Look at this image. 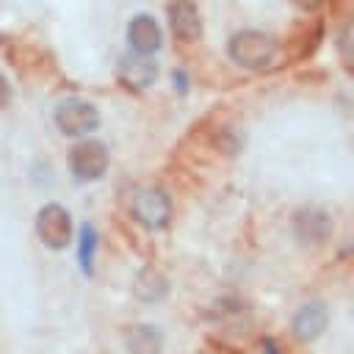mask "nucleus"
<instances>
[{"mask_svg":"<svg viewBox=\"0 0 354 354\" xmlns=\"http://www.w3.org/2000/svg\"><path fill=\"white\" fill-rule=\"evenodd\" d=\"M119 77H122L127 86H133V88H147V86L158 77V66H155L147 55L136 53V55L122 58V64H119Z\"/></svg>","mask_w":354,"mask_h":354,"instance_id":"nucleus-10","label":"nucleus"},{"mask_svg":"<svg viewBox=\"0 0 354 354\" xmlns=\"http://www.w3.org/2000/svg\"><path fill=\"white\" fill-rule=\"evenodd\" d=\"M36 235L41 243H47L50 249H66L69 238H72V218L69 213L50 202L36 213Z\"/></svg>","mask_w":354,"mask_h":354,"instance_id":"nucleus-4","label":"nucleus"},{"mask_svg":"<svg viewBox=\"0 0 354 354\" xmlns=\"http://www.w3.org/2000/svg\"><path fill=\"white\" fill-rule=\"evenodd\" d=\"M55 124L64 136H88L100 124V111L86 100H66L55 108Z\"/></svg>","mask_w":354,"mask_h":354,"instance_id":"nucleus-3","label":"nucleus"},{"mask_svg":"<svg viewBox=\"0 0 354 354\" xmlns=\"http://www.w3.org/2000/svg\"><path fill=\"white\" fill-rule=\"evenodd\" d=\"M293 232L299 238V243L304 246H318L329 238L332 232V218L326 210L321 207H301L296 216H293Z\"/></svg>","mask_w":354,"mask_h":354,"instance_id":"nucleus-6","label":"nucleus"},{"mask_svg":"<svg viewBox=\"0 0 354 354\" xmlns=\"http://www.w3.org/2000/svg\"><path fill=\"white\" fill-rule=\"evenodd\" d=\"M69 166L75 171V177L80 180H97L105 174L108 169V149L102 141H94V138H86L80 144L72 147V155H69Z\"/></svg>","mask_w":354,"mask_h":354,"instance_id":"nucleus-5","label":"nucleus"},{"mask_svg":"<svg viewBox=\"0 0 354 354\" xmlns=\"http://www.w3.org/2000/svg\"><path fill=\"white\" fill-rule=\"evenodd\" d=\"M11 102V86H8V80L0 75V108H6Z\"/></svg>","mask_w":354,"mask_h":354,"instance_id":"nucleus-14","label":"nucleus"},{"mask_svg":"<svg viewBox=\"0 0 354 354\" xmlns=\"http://www.w3.org/2000/svg\"><path fill=\"white\" fill-rule=\"evenodd\" d=\"M91 254H94V230L86 224L83 227V241H80V263L86 271H91Z\"/></svg>","mask_w":354,"mask_h":354,"instance_id":"nucleus-13","label":"nucleus"},{"mask_svg":"<svg viewBox=\"0 0 354 354\" xmlns=\"http://www.w3.org/2000/svg\"><path fill=\"white\" fill-rule=\"evenodd\" d=\"M169 25L180 41H196L202 36V17L194 0H174L169 6Z\"/></svg>","mask_w":354,"mask_h":354,"instance_id":"nucleus-7","label":"nucleus"},{"mask_svg":"<svg viewBox=\"0 0 354 354\" xmlns=\"http://www.w3.org/2000/svg\"><path fill=\"white\" fill-rule=\"evenodd\" d=\"M166 279H163V274L160 271H155V268H144L138 277H136V282H133V293L138 296V299H144V301H158V299H163L166 296Z\"/></svg>","mask_w":354,"mask_h":354,"instance_id":"nucleus-12","label":"nucleus"},{"mask_svg":"<svg viewBox=\"0 0 354 354\" xmlns=\"http://www.w3.org/2000/svg\"><path fill=\"white\" fill-rule=\"evenodd\" d=\"M326 324H329V315L321 301H307L293 315V332L301 340H315L326 329Z\"/></svg>","mask_w":354,"mask_h":354,"instance_id":"nucleus-8","label":"nucleus"},{"mask_svg":"<svg viewBox=\"0 0 354 354\" xmlns=\"http://www.w3.org/2000/svg\"><path fill=\"white\" fill-rule=\"evenodd\" d=\"M127 39H130V44H133L136 53L149 55V53H155V50L160 47V28H158V22H155L152 17L141 14V17H133V19H130V25H127Z\"/></svg>","mask_w":354,"mask_h":354,"instance_id":"nucleus-9","label":"nucleus"},{"mask_svg":"<svg viewBox=\"0 0 354 354\" xmlns=\"http://www.w3.org/2000/svg\"><path fill=\"white\" fill-rule=\"evenodd\" d=\"M130 213L149 230H160L171 218V199L160 188H136L130 196Z\"/></svg>","mask_w":354,"mask_h":354,"instance_id":"nucleus-2","label":"nucleus"},{"mask_svg":"<svg viewBox=\"0 0 354 354\" xmlns=\"http://www.w3.org/2000/svg\"><path fill=\"white\" fill-rule=\"evenodd\" d=\"M124 346L130 354H160L163 337L149 324H133L124 329Z\"/></svg>","mask_w":354,"mask_h":354,"instance_id":"nucleus-11","label":"nucleus"},{"mask_svg":"<svg viewBox=\"0 0 354 354\" xmlns=\"http://www.w3.org/2000/svg\"><path fill=\"white\" fill-rule=\"evenodd\" d=\"M230 58L243 69H266L277 55V39L263 30H238L230 39Z\"/></svg>","mask_w":354,"mask_h":354,"instance_id":"nucleus-1","label":"nucleus"}]
</instances>
